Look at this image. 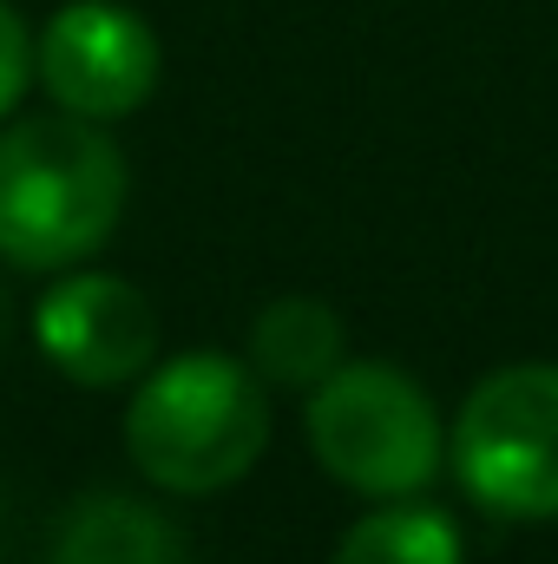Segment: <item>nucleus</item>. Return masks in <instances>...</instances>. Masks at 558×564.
Listing matches in <instances>:
<instances>
[{
  "instance_id": "1",
  "label": "nucleus",
  "mask_w": 558,
  "mask_h": 564,
  "mask_svg": "<svg viewBox=\"0 0 558 564\" xmlns=\"http://www.w3.org/2000/svg\"><path fill=\"white\" fill-rule=\"evenodd\" d=\"M126 210V151L99 119L46 112L0 132V257L66 270L93 257Z\"/></svg>"
},
{
  "instance_id": "2",
  "label": "nucleus",
  "mask_w": 558,
  "mask_h": 564,
  "mask_svg": "<svg viewBox=\"0 0 558 564\" xmlns=\"http://www.w3.org/2000/svg\"><path fill=\"white\" fill-rule=\"evenodd\" d=\"M132 466L158 492H224L270 446L264 375L230 355H178L144 368L126 408Z\"/></svg>"
},
{
  "instance_id": "3",
  "label": "nucleus",
  "mask_w": 558,
  "mask_h": 564,
  "mask_svg": "<svg viewBox=\"0 0 558 564\" xmlns=\"http://www.w3.org/2000/svg\"><path fill=\"white\" fill-rule=\"evenodd\" d=\"M309 453L362 499H415L447 459V433L420 381L395 361H342L309 388Z\"/></svg>"
},
{
  "instance_id": "4",
  "label": "nucleus",
  "mask_w": 558,
  "mask_h": 564,
  "mask_svg": "<svg viewBox=\"0 0 558 564\" xmlns=\"http://www.w3.org/2000/svg\"><path fill=\"white\" fill-rule=\"evenodd\" d=\"M447 459L493 519H558V368L486 375L447 433Z\"/></svg>"
},
{
  "instance_id": "5",
  "label": "nucleus",
  "mask_w": 558,
  "mask_h": 564,
  "mask_svg": "<svg viewBox=\"0 0 558 564\" xmlns=\"http://www.w3.org/2000/svg\"><path fill=\"white\" fill-rule=\"evenodd\" d=\"M33 73L46 79L60 112H79V119L106 126V119L139 112L158 93L164 53H158V33L132 7H119V0H73V7H60L46 20Z\"/></svg>"
},
{
  "instance_id": "6",
  "label": "nucleus",
  "mask_w": 558,
  "mask_h": 564,
  "mask_svg": "<svg viewBox=\"0 0 558 564\" xmlns=\"http://www.w3.org/2000/svg\"><path fill=\"white\" fill-rule=\"evenodd\" d=\"M40 355L79 388H126L158 355V308L126 276H66L33 308Z\"/></svg>"
},
{
  "instance_id": "7",
  "label": "nucleus",
  "mask_w": 558,
  "mask_h": 564,
  "mask_svg": "<svg viewBox=\"0 0 558 564\" xmlns=\"http://www.w3.org/2000/svg\"><path fill=\"white\" fill-rule=\"evenodd\" d=\"M53 564H184V539L126 492H86L60 525Z\"/></svg>"
},
{
  "instance_id": "8",
  "label": "nucleus",
  "mask_w": 558,
  "mask_h": 564,
  "mask_svg": "<svg viewBox=\"0 0 558 564\" xmlns=\"http://www.w3.org/2000/svg\"><path fill=\"white\" fill-rule=\"evenodd\" d=\"M342 315L315 295H282L250 328V361L277 388H315L342 368Z\"/></svg>"
},
{
  "instance_id": "9",
  "label": "nucleus",
  "mask_w": 558,
  "mask_h": 564,
  "mask_svg": "<svg viewBox=\"0 0 558 564\" xmlns=\"http://www.w3.org/2000/svg\"><path fill=\"white\" fill-rule=\"evenodd\" d=\"M335 564H466L460 525L427 499H382L335 545Z\"/></svg>"
},
{
  "instance_id": "10",
  "label": "nucleus",
  "mask_w": 558,
  "mask_h": 564,
  "mask_svg": "<svg viewBox=\"0 0 558 564\" xmlns=\"http://www.w3.org/2000/svg\"><path fill=\"white\" fill-rule=\"evenodd\" d=\"M26 79H33V40H26V20L13 13V0H0V112H13Z\"/></svg>"
}]
</instances>
